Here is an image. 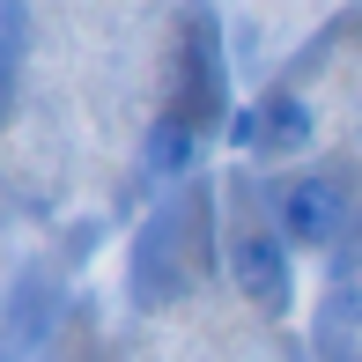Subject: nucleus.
Returning <instances> with one entry per match:
<instances>
[{
    "label": "nucleus",
    "mask_w": 362,
    "mask_h": 362,
    "mask_svg": "<svg viewBox=\"0 0 362 362\" xmlns=\"http://www.w3.org/2000/svg\"><path fill=\"white\" fill-rule=\"evenodd\" d=\"M229 281H237L244 303L267 310V318H288V303H296L288 237H281V229H244V237L229 244Z\"/></svg>",
    "instance_id": "1"
},
{
    "label": "nucleus",
    "mask_w": 362,
    "mask_h": 362,
    "mask_svg": "<svg viewBox=\"0 0 362 362\" xmlns=\"http://www.w3.org/2000/svg\"><path fill=\"white\" fill-rule=\"evenodd\" d=\"M340 222H348V200H340L333 177H296L281 192V237L288 252H325V244L340 237Z\"/></svg>",
    "instance_id": "2"
},
{
    "label": "nucleus",
    "mask_w": 362,
    "mask_h": 362,
    "mask_svg": "<svg viewBox=\"0 0 362 362\" xmlns=\"http://www.w3.org/2000/svg\"><path fill=\"white\" fill-rule=\"evenodd\" d=\"M192 163H200L192 119H156V126H148V170H156V177H185Z\"/></svg>",
    "instance_id": "3"
},
{
    "label": "nucleus",
    "mask_w": 362,
    "mask_h": 362,
    "mask_svg": "<svg viewBox=\"0 0 362 362\" xmlns=\"http://www.w3.org/2000/svg\"><path fill=\"white\" fill-rule=\"evenodd\" d=\"M303 141H310V104L303 96H267V156L303 148Z\"/></svg>",
    "instance_id": "4"
},
{
    "label": "nucleus",
    "mask_w": 362,
    "mask_h": 362,
    "mask_svg": "<svg viewBox=\"0 0 362 362\" xmlns=\"http://www.w3.org/2000/svg\"><path fill=\"white\" fill-rule=\"evenodd\" d=\"M229 148L267 156V104H237V111H229Z\"/></svg>",
    "instance_id": "5"
}]
</instances>
